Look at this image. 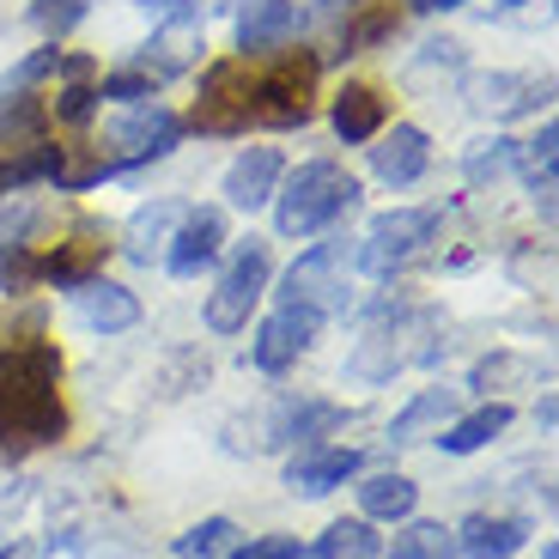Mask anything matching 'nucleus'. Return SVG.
Segmentation results:
<instances>
[{
	"label": "nucleus",
	"instance_id": "obj_1",
	"mask_svg": "<svg viewBox=\"0 0 559 559\" xmlns=\"http://www.w3.org/2000/svg\"><path fill=\"white\" fill-rule=\"evenodd\" d=\"M68 432L61 407V353L31 341V347L0 353V444H56Z\"/></svg>",
	"mask_w": 559,
	"mask_h": 559
},
{
	"label": "nucleus",
	"instance_id": "obj_2",
	"mask_svg": "<svg viewBox=\"0 0 559 559\" xmlns=\"http://www.w3.org/2000/svg\"><path fill=\"white\" fill-rule=\"evenodd\" d=\"M353 201H359V182H353L335 158H310L293 177H280L274 225H280V238H317V231H329V225L353 207Z\"/></svg>",
	"mask_w": 559,
	"mask_h": 559
},
{
	"label": "nucleus",
	"instance_id": "obj_3",
	"mask_svg": "<svg viewBox=\"0 0 559 559\" xmlns=\"http://www.w3.org/2000/svg\"><path fill=\"white\" fill-rule=\"evenodd\" d=\"M267 274H274V255H267V243H238L231 250V262L219 267V280H213L207 293V329L213 335H238V329H250V310L255 298L267 293Z\"/></svg>",
	"mask_w": 559,
	"mask_h": 559
},
{
	"label": "nucleus",
	"instance_id": "obj_4",
	"mask_svg": "<svg viewBox=\"0 0 559 559\" xmlns=\"http://www.w3.org/2000/svg\"><path fill=\"white\" fill-rule=\"evenodd\" d=\"M432 238H438L432 207H395V213H378V219L365 225V243H359L353 262H359L365 274H395V267H407Z\"/></svg>",
	"mask_w": 559,
	"mask_h": 559
},
{
	"label": "nucleus",
	"instance_id": "obj_5",
	"mask_svg": "<svg viewBox=\"0 0 559 559\" xmlns=\"http://www.w3.org/2000/svg\"><path fill=\"white\" fill-rule=\"evenodd\" d=\"M310 92H317V61L310 56H286L250 80V122L267 128H305L310 122Z\"/></svg>",
	"mask_w": 559,
	"mask_h": 559
},
{
	"label": "nucleus",
	"instance_id": "obj_6",
	"mask_svg": "<svg viewBox=\"0 0 559 559\" xmlns=\"http://www.w3.org/2000/svg\"><path fill=\"white\" fill-rule=\"evenodd\" d=\"M177 140H182V122L170 110H158V104H134V116H122V122L104 134V146L110 153L104 158V170H134V165H153V158H170L177 153Z\"/></svg>",
	"mask_w": 559,
	"mask_h": 559
},
{
	"label": "nucleus",
	"instance_id": "obj_7",
	"mask_svg": "<svg viewBox=\"0 0 559 559\" xmlns=\"http://www.w3.org/2000/svg\"><path fill=\"white\" fill-rule=\"evenodd\" d=\"M195 128L201 134H243L250 128V73H243V61H213L201 73Z\"/></svg>",
	"mask_w": 559,
	"mask_h": 559
},
{
	"label": "nucleus",
	"instance_id": "obj_8",
	"mask_svg": "<svg viewBox=\"0 0 559 559\" xmlns=\"http://www.w3.org/2000/svg\"><path fill=\"white\" fill-rule=\"evenodd\" d=\"M280 305H305V310H317V317H329V310L347 305V274H341L335 243H317V250H305L293 267H286V293H280Z\"/></svg>",
	"mask_w": 559,
	"mask_h": 559
},
{
	"label": "nucleus",
	"instance_id": "obj_9",
	"mask_svg": "<svg viewBox=\"0 0 559 559\" xmlns=\"http://www.w3.org/2000/svg\"><path fill=\"white\" fill-rule=\"evenodd\" d=\"M317 329H322V317L317 310H305V305H280L274 317L255 329V341H250V359H255V371H267V378H280L286 365H298L310 353V341H317Z\"/></svg>",
	"mask_w": 559,
	"mask_h": 559
},
{
	"label": "nucleus",
	"instance_id": "obj_10",
	"mask_svg": "<svg viewBox=\"0 0 559 559\" xmlns=\"http://www.w3.org/2000/svg\"><path fill=\"white\" fill-rule=\"evenodd\" d=\"M225 255V213L219 207H189L177 219V238L165 250V267L177 280H195L201 267H213Z\"/></svg>",
	"mask_w": 559,
	"mask_h": 559
},
{
	"label": "nucleus",
	"instance_id": "obj_11",
	"mask_svg": "<svg viewBox=\"0 0 559 559\" xmlns=\"http://www.w3.org/2000/svg\"><path fill=\"white\" fill-rule=\"evenodd\" d=\"M462 92H468V104L480 116H523V110H542L554 98V85L530 80V73H475Z\"/></svg>",
	"mask_w": 559,
	"mask_h": 559
},
{
	"label": "nucleus",
	"instance_id": "obj_12",
	"mask_svg": "<svg viewBox=\"0 0 559 559\" xmlns=\"http://www.w3.org/2000/svg\"><path fill=\"white\" fill-rule=\"evenodd\" d=\"M73 310H80V322L98 329V335H128L140 322V298L128 293V286H116V280H104V274L73 286Z\"/></svg>",
	"mask_w": 559,
	"mask_h": 559
},
{
	"label": "nucleus",
	"instance_id": "obj_13",
	"mask_svg": "<svg viewBox=\"0 0 559 559\" xmlns=\"http://www.w3.org/2000/svg\"><path fill=\"white\" fill-rule=\"evenodd\" d=\"M359 450H329V444H305L293 462H286V487L305 492V499H322V492L347 487L353 475H359Z\"/></svg>",
	"mask_w": 559,
	"mask_h": 559
},
{
	"label": "nucleus",
	"instance_id": "obj_14",
	"mask_svg": "<svg viewBox=\"0 0 559 559\" xmlns=\"http://www.w3.org/2000/svg\"><path fill=\"white\" fill-rule=\"evenodd\" d=\"M280 177H286V165H280L274 146H250V153H238V158H231V170H225V201L243 207V213H255V207L274 201Z\"/></svg>",
	"mask_w": 559,
	"mask_h": 559
},
{
	"label": "nucleus",
	"instance_id": "obj_15",
	"mask_svg": "<svg viewBox=\"0 0 559 559\" xmlns=\"http://www.w3.org/2000/svg\"><path fill=\"white\" fill-rule=\"evenodd\" d=\"M378 146H371V170H378L390 189H402V182H414L419 170L432 165V140H426V128L414 122H395L390 134H371Z\"/></svg>",
	"mask_w": 559,
	"mask_h": 559
},
{
	"label": "nucleus",
	"instance_id": "obj_16",
	"mask_svg": "<svg viewBox=\"0 0 559 559\" xmlns=\"http://www.w3.org/2000/svg\"><path fill=\"white\" fill-rule=\"evenodd\" d=\"M298 7L293 0H250L238 13V49L243 56H262V49H280V43L298 37Z\"/></svg>",
	"mask_w": 559,
	"mask_h": 559
},
{
	"label": "nucleus",
	"instance_id": "obj_17",
	"mask_svg": "<svg viewBox=\"0 0 559 559\" xmlns=\"http://www.w3.org/2000/svg\"><path fill=\"white\" fill-rule=\"evenodd\" d=\"M530 542V523L523 518H492V511H475V518L456 530V554L462 559H511Z\"/></svg>",
	"mask_w": 559,
	"mask_h": 559
},
{
	"label": "nucleus",
	"instance_id": "obj_18",
	"mask_svg": "<svg viewBox=\"0 0 559 559\" xmlns=\"http://www.w3.org/2000/svg\"><path fill=\"white\" fill-rule=\"evenodd\" d=\"M504 426H511V402H480L475 414H456L444 432H438V450H444V456H475L492 438H504Z\"/></svg>",
	"mask_w": 559,
	"mask_h": 559
},
{
	"label": "nucleus",
	"instance_id": "obj_19",
	"mask_svg": "<svg viewBox=\"0 0 559 559\" xmlns=\"http://www.w3.org/2000/svg\"><path fill=\"white\" fill-rule=\"evenodd\" d=\"M201 56V31L195 19H170L153 43H146V56H140V73L146 80H170V73H189Z\"/></svg>",
	"mask_w": 559,
	"mask_h": 559
},
{
	"label": "nucleus",
	"instance_id": "obj_20",
	"mask_svg": "<svg viewBox=\"0 0 559 559\" xmlns=\"http://www.w3.org/2000/svg\"><path fill=\"white\" fill-rule=\"evenodd\" d=\"M329 122H335V134L347 140V146H365L371 134H383V98L371 85H341Z\"/></svg>",
	"mask_w": 559,
	"mask_h": 559
},
{
	"label": "nucleus",
	"instance_id": "obj_21",
	"mask_svg": "<svg viewBox=\"0 0 559 559\" xmlns=\"http://www.w3.org/2000/svg\"><path fill=\"white\" fill-rule=\"evenodd\" d=\"M395 341H402V322H378V329L359 341V353L347 359V378L353 383H390L395 371H402V359H407Z\"/></svg>",
	"mask_w": 559,
	"mask_h": 559
},
{
	"label": "nucleus",
	"instance_id": "obj_22",
	"mask_svg": "<svg viewBox=\"0 0 559 559\" xmlns=\"http://www.w3.org/2000/svg\"><path fill=\"white\" fill-rule=\"evenodd\" d=\"M414 504H419V487L407 475H371L359 487V518H371V523H407Z\"/></svg>",
	"mask_w": 559,
	"mask_h": 559
},
{
	"label": "nucleus",
	"instance_id": "obj_23",
	"mask_svg": "<svg viewBox=\"0 0 559 559\" xmlns=\"http://www.w3.org/2000/svg\"><path fill=\"white\" fill-rule=\"evenodd\" d=\"M450 419H456V395H450V390H419L414 402L390 419V444H414V438H426L432 426L444 432Z\"/></svg>",
	"mask_w": 559,
	"mask_h": 559
},
{
	"label": "nucleus",
	"instance_id": "obj_24",
	"mask_svg": "<svg viewBox=\"0 0 559 559\" xmlns=\"http://www.w3.org/2000/svg\"><path fill=\"white\" fill-rule=\"evenodd\" d=\"M322 559H383V535L371 518H335L317 542Z\"/></svg>",
	"mask_w": 559,
	"mask_h": 559
},
{
	"label": "nucleus",
	"instance_id": "obj_25",
	"mask_svg": "<svg viewBox=\"0 0 559 559\" xmlns=\"http://www.w3.org/2000/svg\"><path fill=\"white\" fill-rule=\"evenodd\" d=\"M182 219L177 201H153V207H140L134 219H128V255L134 262H153L158 243H170V225Z\"/></svg>",
	"mask_w": 559,
	"mask_h": 559
},
{
	"label": "nucleus",
	"instance_id": "obj_26",
	"mask_svg": "<svg viewBox=\"0 0 559 559\" xmlns=\"http://www.w3.org/2000/svg\"><path fill=\"white\" fill-rule=\"evenodd\" d=\"M390 559H456V530H444V523H402V535H395Z\"/></svg>",
	"mask_w": 559,
	"mask_h": 559
},
{
	"label": "nucleus",
	"instance_id": "obj_27",
	"mask_svg": "<svg viewBox=\"0 0 559 559\" xmlns=\"http://www.w3.org/2000/svg\"><path fill=\"white\" fill-rule=\"evenodd\" d=\"M98 262H104V243H68V250L43 255L37 274L56 280V286H80V280H92V267H98Z\"/></svg>",
	"mask_w": 559,
	"mask_h": 559
},
{
	"label": "nucleus",
	"instance_id": "obj_28",
	"mask_svg": "<svg viewBox=\"0 0 559 559\" xmlns=\"http://www.w3.org/2000/svg\"><path fill=\"white\" fill-rule=\"evenodd\" d=\"M231 547H238V523L231 518H201L195 530L177 542V554L182 559H219V554H231Z\"/></svg>",
	"mask_w": 559,
	"mask_h": 559
},
{
	"label": "nucleus",
	"instance_id": "obj_29",
	"mask_svg": "<svg viewBox=\"0 0 559 559\" xmlns=\"http://www.w3.org/2000/svg\"><path fill=\"white\" fill-rule=\"evenodd\" d=\"M511 165H518L530 182H554V165H559V122H542V134L523 140L518 153H511Z\"/></svg>",
	"mask_w": 559,
	"mask_h": 559
},
{
	"label": "nucleus",
	"instance_id": "obj_30",
	"mask_svg": "<svg viewBox=\"0 0 559 559\" xmlns=\"http://www.w3.org/2000/svg\"><path fill=\"white\" fill-rule=\"evenodd\" d=\"M518 378H535V365L518 359V353H492V359H480L475 371H468V390L492 395V390H504V383H518Z\"/></svg>",
	"mask_w": 559,
	"mask_h": 559
},
{
	"label": "nucleus",
	"instance_id": "obj_31",
	"mask_svg": "<svg viewBox=\"0 0 559 559\" xmlns=\"http://www.w3.org/2000/svg\"><path fill=\"white\" fill-rule=\"evenodd\" d=\"M153 85L158 80H146L140 68H128V73H110V80H98V104H153Z\"/></svg>",
	"mask_w": 559,
	"mask_h": 559
},
{
	"label": "nucleus",
	"instance_id": "obj_32",
	"mask_svg": "<svg viewBox=\"0 0 559 559\" xmlns=\"http://www.w3.org/2000/svg\"><path fill=\"white\" fill-rule=\"evenodd\" d=\"M92 116H98V85L68 80V85H61V98H56V122H68V128H85Z\"/></svg>",
	"mask_w": 559,
	"mask_h": 559
},
{
	"label": "nucleus",
	"instance_id": "obj_33",
	"mask_svg": "<svg viewBox=\"0 0 559 559\" xmlns=\"http://www.w3.org/2000/svg\"><path fill=\"white\" fill-rule=\"evenodd\" d=\"M511 153H518V140H480L475 153H468V182H492L511 170Z\"/></svg>",
	"mask_w": 559,
	"mask_h": 559
},
{
	"label": "nucleus",
	"instance_id": "obj_34",
	"mask_svg": "<svg viewBox=\"0 0 559 559\" xmlns=\"http://www.w3.org/2000/svg\"><path fill=\"white\" fill-rule=\"evenodd\" d=\"M25 280H37V255H31L25 243H0V286L19 293Z\"/></svg>",
	"mask_w": 559,
	"mask_h": 559
},
{
	"label": "nucleus",
	"instance_id": "obj_35",
	"mask_svg": "<svg viewBox=\"0 0 559 559\" xmlns=\"http://www.w3.org/2000/svg\"><path fill=\"white\" fill-rule=\"evenodd\" d=\"M85 7H92V0H37V25L61 37L68 25H80V19H85Z\"/></svg>",
	"mask_w": 559,
	"mask_h": 559
},
{
	"label": "nucleus",
	"instance_id": "obj_36",
	"mask_svg": "<svg viewBox=\"0 0 559 559\" xmlns=\"http://www.w3.org/2000/svg\"><path fill=\"white\" fill-rule=\"evenodd\" d=\"M225 559H298V542L293 535H255V542L231 547Z\"/></svg>",
	"mask_w": 559,
	"mask_h": 559
},
{
	"label": "nucleus",
	"instance_id": "obj_37",
	"mask_svg": "<svg viewBox=\"0 0 559 559\" xmlns=\"http://www.w3.org/2000/svg\"><path fill=\"white\" fill-rule=\"evenodd\" d=\"M390 25H395V13H390V7H383V13L359 19V25H353L347 37H341V49H347V56H353V49H365V43H378V37H383V31H390Z\"/></svg>",
	"mask_w": 559,
	"mask_h": 559
},
{
	"label": "nucleus",
	"instance_id": "obj_38",
	"mask_svg": "<svg viewBox=\"0 0 559 559\" xmlns=\"http://www.w3.org/2000/svg\"><path fill=\"white\" fill-rule=\"evenodd\" d=\"M56 61H61V49H37V56H31L25 68L13 73V85H7V92H13V98H19V92H25V85H37L43 73H56Z\"/></svg>",
	"mask_w": 559,
	"mask_h": 559
},
{
	"label": "nucleus",
	"instance_id": "obj_39",
	"mask_svg": "<svg viewBox=\"0 0 559 559\" xmlns=\"http://www.w3.org/2000/svg\"><path fill=\"white\" fill-rule=\"evenodd\" d=\"M153 19H195V0H140Z\"/></svg>",
	"mask_w": 559,
	"mask_h": 559
},
{
	"label": "nucleus",
	"instance_id": "obj_40",
	"mask_svg": "<svg viewBox=\"0 0 559 559\" xmlns=\"http://www.w3.org/2000/svg\"><path fill=\"white\" fill-rule=\"evenodd\" d=\"M414 13H450V7H462V0H407Z\"/></svg>",
	"mask_w": 559,
	"mask_h": 559
},
{
	"label": "nucleus",
	"instance_id": "obj_41",
	"mask_svg": "<svg viewBox=\"0 0 559 559\" xmlns=\"http://www.w3.org/2000/svg\"><path fill=\"white\" fill-rule=\"evenodd\" d=\"M317 7H347V0H317Z\"/></svg>",
	"mask_w": 559,
	"mask_h": 559
}]
</instances>
